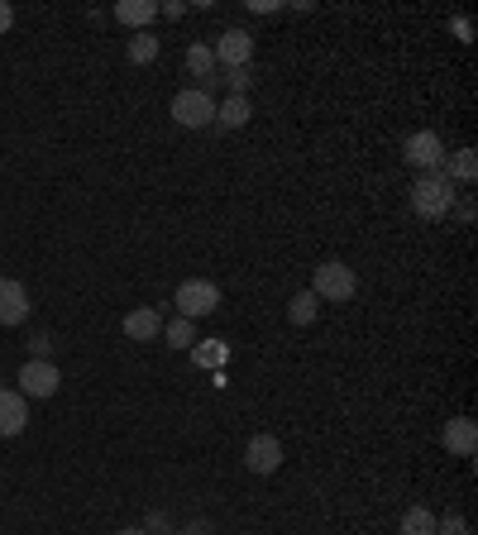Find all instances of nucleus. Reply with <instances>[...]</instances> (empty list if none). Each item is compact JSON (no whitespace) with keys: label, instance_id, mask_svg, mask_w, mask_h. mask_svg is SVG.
Here are the masks:
<instances>
[{"label":"nucleus","instance_id":"obj_29","mask_svg":"<svg viewBox=\"0 0 478 535\" xmlns=\"http://www.w3.org/2000/svg\"><path fill=\"white\" fill-rule=\"evenodd\" d=\"M115 535H149L144 526H125V531H115Z\"/></svg>","mask_w":478,"mask_h":535},{"label":"nucleus","instance_id":"obj_22","mask_svg":"<svg viewBox=\"0 0 478 535\" xmlns=\"http://www.w3.org/2000/svg\"><path fill=\"white\" fill-rule=\"evenodd\" d=\"M435 535H474V531H469L464 512H445V516H435Z\"/></svg>","mask_w":478,"mask_h":535},{"label":"nucleus","instance_id":"obj_8","mask_svg":"<svg viewBox=\"0 0 478 535\" xmlns=\"http://www.w3.org/2000/svg\"><path fill=\"white\" fill-rule=\"evenodd\" d=\"M244 469L268 478V473L283 469V440L278 435H254L249 445H244Z\"/></svg>","mask_w":478,"mask_h":535},{"label":"nucleus","instance_id":"obj_13","mask_svg":"<svg viewBox=\"0 0 478 535\" xmlns=\"http://www.w3.org/2000/svg\"><path fill=\"white\" fill-rule=\"evenodd\" d=\"M115 20L130 24L134 34H144V29L158 20V0H120V5H115Z\"/></svg>","mask_w":478,"mask_h":535},{"label":"nucleus","instance_id":"obj_30","mask_svg":"<svg viewBox=\"0 0 478 535\" xmlns=\"http://www.w3.org/2000/svg\"><path fill=\"white\" fill-rule=\"evenodd\" d=\"M0 483H5V478H0Z\"/></svg>","mask_w":478,"mask_h":535},{"label":"nucleus","instance_id":"obj_25","mask_svg":"<svg viewBox=\"0 0 478 535\" xmlns=\"http://www.w3.org/2000/svg\"><path fill=\"white\" fill-rule=\"evenodd\" d=\"M10 29H15V5L0 0V34H10Z\"/></svg>","mask_w":478,"mask_h":535},{"label":"nucleus","instance_id":"obj_17","mask_svg":"<svg viewBox=\"0 0 478 535\" xmlns=\"http://www.w3.org/2000/svg\"><path fill=\"white\" fill-rule=\"evenodd\" d=\"M187 72H192V77H201V82H206V77H216L220 67H216L211 43H192V48H187Z\"/></svg>","mask_w":478,"mask_h":535},{"label":"nucleus","instance_id":"obj_14","mask_svg":"<svg viewBox=\"0 0 478 535\" xmlns=\"http://www.w3.org/2000/svg\"><path fill=\"white\" fill-rule=\"evenodd\" d=\"M254 120V106H249V96H225L216 106V125L220 129H244Z\"/></svg>","mask_w":478,"mask_h":535},{"label":"nucleus","instance_id":"obj_10","mask_svg":"<svg viewBox=\"0 0 478 535\" xmlns=\"http://www.w3.org/2000/svg\"><path fill=\"white\" fill-rule=\"evenodd\" d=\"M24 426H29V402L15 387H0V435L15 440V435H24Z\"/></svg>","mask_w":478,"mask_h":535},{"label":"nucleus","instance_id":"obj_7","mask_svg":"<svg viewBox=\"0 0 478 535\" xmlns=\"http://www.w3.org/2000/svg\"><path fill=\"white\" fill-rule=\"evenodd\" d=\"M211 53H216V67H249L254 63V34L249 29H225L216 43H211Z\"/></svg>","mask_w":478,"mask_h":535},{"label":"nucleus","instance_id":"obj_18","mask_svg":"<svg viewBox=\"0 0 478 535\" xmlns=\"http://www.w3.org/2000/svg\"><path fill=\"white\" fill-rule=\"evenodd\" d=\"M316 311H321L316 292H297V297L287 301V321H292V325H311V321H316Z\"/></svg>","mask_w":478,"mask_h":535},{"label":"nucleus","instance_id":"obj_23","mask_svg":"<svg viewBox=\"0 0 478 535\" xmlns=\"http://www.w3.org/2000/svg\"><path fill=\"white\" fill-rule=\"evenodd\" d=\"M173 535H216V526H211L206 516H192V521H187V526H177Z\"/></svg>","mask_w":478,"mask_h":535},{"label":"nucleus","instance_id":"obj_2","mask_svg":"<svg viewBox=\"0 0 478 535\" xmlns=\"http://www.w3.org/2000/svg\"><path fill=\"white\" fill-rule=\"evenodd\" d=\"M15 392H20L24 402H48V397H58V387H63V373L53 359H24V368L15 373Z\"/></svg>","mask_w":478,"mask_h":535},{"label":"nucleus","instance_id":"obj_6","mask_svg":"<svg viewBox=\"0 0 478 535\" xmlns=\"http://www.w3.org/2000/svg\"><path fill=\"white\" fill-rule=\"evenodd\" d=\"M173 120L182 129H211L216 125V101H211L206 91L187 86V91H177L173 96Z\"/></svg>","mask_w":478,"mask_h":535},{"label":"nucleus","instance_id":"obj_21","mask_svg":"<svg viewBox=\"0 0 478 535\" xmlns=\"http://www.w3.org/2000/svg\"><path fill=\"white\" fill-rule=\"evenodd\" d=\"M220 86H230V96H249V86H254V63L225 67V72H220Z\"/></svg>","mask_w":478,"mask_h":535},{"label":"nucleus","instance_id":"obj_19","mask_svg":"<svg viewBox=\"0 0 478 535\" xmlns=\"http://www.w3.org/2000/svg\"><path fill=\"white\" fill-rule=\"evenodd\" d=\"M402 535H435L431 507H407V512H402Z\"/></svg>","mask_w":478,"mask_h":535},{"label":"nucleus","instance_id":"obj_12","mask_svg":"<svg viewBox=\"0 0 478 535\" xmlns=\"http://www.w3.org/2000/svg\"><path fill=\"white\" fill-rule=\"evenodd\" d=\"M125 335H130L134 344L158 340V335H163V316H158L153 306H139V311H130V316H125Z\"/></svg>","mask_w":478,"mask_h":535},{"label":"nucleus","instance_id":"obj_20","mask_svg":"<svg viewBox=\"0 0 478 535\" xmlns=\"http://www.w3.org/2000/svg\"><path fill=\"white\" fill-rule=\"evenodd\" d=\"M163 340L173 344V349H192V344H196V325L182 321V316H173V321H163Z\"/></svg>","mask_w":478,"mask_h":535},{"label":"nucleus","instance_id":"obj_3","mask_svg":"<svg viewBox=\"0 0 478 535\" xmlns=\"http://www.w3.org/2000/svg\"><path fill=\"white\" fill-rule=\"evenodd\" d=\"M311 292H316V301H349L354 292H359V278H354V268L349 263H340V258H326V263H316V278H311Z\"/></svg>","mask_w":478,"mask_h":535},{"label":"nucleus","instance_id":"obj_4","mask_svg":"<svg viewBox=\"0 0 478 535\" xmlns=\"http://www.w3.org/2000/svg\"><path fill=\"white\" fill-rule=\"evenodd\" d=\"M177 316L182 321H201V316H211L220 306V287L211 278H187L182 287H177Z\"/></svg>","mask_w":478,"mask_h":535},{"label":"nucleus","instance_id":"obj_24","mask_svg":"<svg viewBox=\"0 0 478 535\" xmlns=\"http://www.w3.org/2000/svg\"><path fill=\"white\" fill-rule=\"evenodd\" d=\"M144 531H149V535H173V521H168L163 512H153L149 521H144Z\"/></svg>","mask_w":478,"mask_h":535},{"label":"nucleus","instance_id":"obj_26","mask_svg":"<svg viewBox=\"0 0 478 535\" xmlns=\"http://www.w3.org/2000/svg\"><path fill=\"white\" fill-rule=\"evenodd\" d=\"M158 15H168V20H182V15H187V5H182V0H168V5H158Z\"/></svg>","mask_w":478,"mask_h":535},{"label":"nucleus","instance_id":"obj_28","mask_svg":"<svg viewBox=\"0 0 478 535\" xmlns=\"http://www.w3.org/2000/svg\"><path fill=\"white\" fill-rule=\"evenodd\" d=\"M29 349H34V359H44L48 349H53V340H48L44 330H39V335H34V344H29Z\"/></svg>","mask_w":478,"mask_h":535},{"label":"nucleus","instance_id":"obj_1","mask_svg":"<svg viewBox=\"0 0 478 535\" xmlns=\"http://www.w3.org/2000/svg\"><path fill=\"white\" fill-rule=\"evenodd\" d=\"M455 182L445 177V172H421L412 182V211L421 215V220H445V215L455 211Z\"/></svg>","mask_w":478,"mask_h":535},{"label":"nucleus","instance_id":"obj_11","mask_svg":"<svg viewBox=\"0 0 478 535\" xmlns=\"http://www.w3.org/2000/svg\"><path fill=\"white\" fill-rule=\"evenodd\" d=\"M29 321V292L24 282L0 278V325H24Z\"/></svg>","mask_w":478,"mask_h":535},{"label":"nucleus","instance_id":"obj_9","mask_svg":"<svg viewBox=\"0 0 478 535\" xmlns=\"http://www.w3.org/2000/svg\"><path fill=\"white\" fill-rule=\"evenodd\" d=\"M440 445L455 454V459H474L478 454V426L469 421V416H455V421H445V430H440Z\"/></svg>","mask_w":478,"mask_h":535},{"label":"nucleus","instance_id":"obj_16","mask_svg":"<svg viewBox=\"0 0 478 535\" xmlns=\"http://www.w3.org/2000/svg\"><path fill=\"white\" fill-rule=\"evenodd\" d=\"M158 48H163V43H158L149 29H144V34H130V43H125V58H130L134 67H149L153 58H158Z\"/></svg>","mask_w":478,"mask_h":535},{"label":"nucleus","instance_id":"obj_5","mask_svg":"<svg viewBox=\"0 0 478 535\" xmlns=\"http://www.w3.org/2000/svg\"><path fill=\"white\" fill-rule=\"evenodd\" d=\"M402 158H407L416 172H440L450 153H445V139H440L435 129H416V134H407V144H402Z\"/></svg>","mask_w":478,"mask_h":535},{"label":"nucleus","instance_id":"obj_27","mask_svg":"<svg viewBox=\"0 0 478 535\" xmlns=\"http://www.w3.org/2000/svg\"><path fill=\"white\" fill-rule=\"evenodd\" d=\"M455 215L464 220V225H474V201H469V196H464V201H455Z\"/></svg>","mask_w":478,"mask_h":535},{"label":"nucleus","instance_id":"obj_15","mask_svg":"<svg viewBox=\"0 0 478 535\" xmlns=\"http://www.w3.org/2000/svg\"><path fill=\"white\" fill-rule=\"evenodd\" d=\"M440 172H445V177H450L455 187H459V182L469 187V182L478 177V158H474V149H459L455 158H445V168H440Z\"/></svg>","mask_w":478,"mask_h":535}]
</instances>
